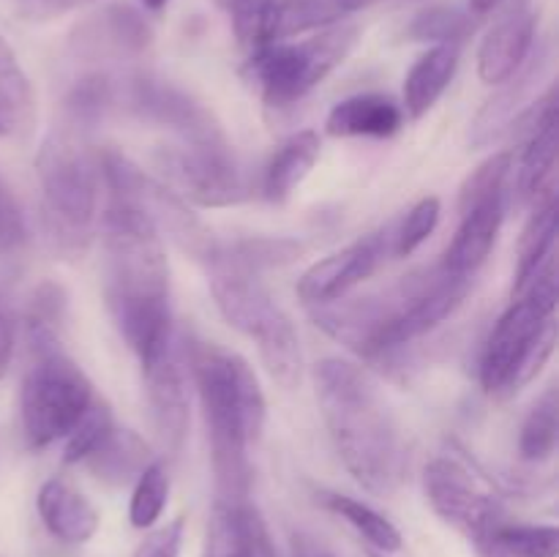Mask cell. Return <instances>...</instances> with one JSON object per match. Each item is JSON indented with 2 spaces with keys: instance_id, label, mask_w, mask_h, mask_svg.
<instances>
[{
  "instance_id": "1",
  "label": "cell",
  "mask_w": 559,
  "mask_h": 557,
  "mask_svg": "<svg viewBox=\"0 0 559 557\" xmlns=\"http://www.w3.org/2000/svg\"><path fill=\"white\" fill-rule=\"evenodd\" d=\"M104 304L140 366L175 344L169 309V262L151 218L123 197L109 194L102 213Z\"/></svg>"
},
{
  "instance_id": "2",
  "label": "cell",
  "mask_w": 559,
  "mask_h": 557,
  "mask_svg": "<svg viewBox=\"0 0 559 557\" xmlns=\"http://www.w3.org/2000/svg\"><path fill=\"white\" fill-rule=\"evenodd\" d=\"M317 404L338 459L364 489L391 497L409 470L407 442L377 382L360 366L325 358L314 369Z\"/></svg>"
},
{
  "instance_id": "3",
  "label": "cell",
  "mask_w": 559,
  "mask_h": 557,
  "mask_svg": "<svg viewBox=\"0 0 559 557\" xmlns=\"http://www.w3.org/2000/svg\"><path fill=\"white\" fill-rule=\"evenodd\" d=\"M211 442L216 500H246L251 489V451L262 440L267 402L249 360L200 342L189 353Z\"/></svg>"
},
{
  "instance_id": "4",
  "label": "cell",
  "mask_w": 559,
  "mask_h": 557,
  "mask_svg": "<svg viewBox=\"0 0 559 557\" xmlns=\"http://www.w3.org/2000/svg\"><path fill=\"white\" fill-rule=\"evenodd\" d=\"M557 257L546 262L502 311L480 355V386L508 399L540 375L557 342Z\"/></svg>"
},
{
  "instance_id": "5",
  "label": "cell",
  "mask_w": 559,
  "mask_h": 557,
  "mask_svg": "<svg viewBox=\"0 0 559 557\" xmlns=\"http://www.w3.org/2000/svg\"><path fill=\"white\" fill-rule=\"evenodd\" d=\"M36 175L49 249L69 260L82 257L91 249L98 222L104 186L98 151H91L76 129L52 131L36 156Z\"/></svg>"
},
{
  "instance_id": "6",
  "label": "cell",
  "mask_w": 559,
  "mask_h": 557,
  "mask_svg": "<svg viewBox=\"0 0 559 557\" xmlns=\"http://www.w3.org/2000/svg\"><path fill=\"white\" fill-rule=\"evenodd\" d=\"M207 268H211L213 300L224 320L243 336L254 339L267 375L278 386H298L300 371H304L298 331L287 311L273 300L271 289L262 284L260 273L218 260V257Z\"/></svg>"
},
{
  "instance_id": "7",
  "label": "cell",
  "mask_w": 559,
  "mask_h": 557,
  "mask_svg": "<svg viewBox=\"0 0 559 557\" xmlns=\"http://www.w3.org/2000/svg\"><path fill=\"white\" fill-rule=\"evenodd\" d=\"M358 25H331L300 42H271L251 49L243 74L273 109H287L328 80L358 44Z\"/></svg>"
},
{
  "instance_id": "8",
  "label": "cell",
  "mask_w": 559,
  "mask_h": 557,
  "mask_svg": "<svg viewBox=\"0 0 559 557\" xmlns=\"http://www.w3.org/2000/svg\"><path fill=\"white\" fill-rule=\"evenodd\" d=\"M93 382L60 344L31 349V366L22 377L20 418L33 451L66 440L93 404Z\"/></svg>"
},
{
  "instance_id": "9",
  "label": "cell",
  "mask_w": 559,
  "mask_h": 557,
  "mask_svg": "<svg viewBox=\"0 0 559 557\" xmlns=\"http://www.w3.org/2000/svg\"><path fill=\"white\" fill-rule=\"evenodd\" d=\"M513 173L511 153H495L480 167L469 173L459 191V222L456 235L448 244L440 265L459 278L475 282L484 262L489 260L497 244L508 211V178Z\"/></svg>"
},
{
  "instance_id": "10",
  "label": "cell",
  "mask_w": 559,
  "mask_h": 557,
  "mask_svg": "<svg viewBox=\"0 0 559 557\" xmlns=\"http://www.w3.org/2000/svg\"><path fill=\"white\" fill-rule=\"evenodd\" d=\"M98 167H102V183L107 194L134 202L151 218L162 238L167 235L180 251L211 265L222 244L205 227V222L191 213L189 202L180 200L167 183L142 173L131 158L118 151H98Z\"/></svg>"
},
{
  "instance_id": "11",
  "label": "cell",
  "mask_w": 559,
  "mask_h": 557,
  "mask_svg": "<svg viewBox=\"0 0 559 557\" xmlns=\"http://www.w3.org/2000/svg\"><path fill=\"white\" fill-rule=\"evenodd\" d=\"M162 183L180 200L202 208H227L249 200L251 186L235 158L229 140L175 142L153 153Z\"/></svg>"
},
{
  "instance_id": "12",
  "label": "cell",
  "mask_w": 559,
  "mask_h": 557,
  "mask_svg": "<svg viewBox=\"0 0 559 557\" xmlns=\"http://www.w3.org/2000/svg\"><path fill=\"white\" fill-rule=\"evenodd\" d=\"M115 109H123L142 123L162 126L180 142L227 140L222 123L183 87L151 74H129L115 80Z\"/></svg>"
},
{
  "instance_id": "13",
  "label": "cell",
  "mask_w": 559,
  "mask_h": 557,
  "mask_svg": "<svg viewBox=\"0 0 559 557\" xmlns=\"http://www.w3.org/2000/svg\"><path fill=\"white\" fill-rule=\"evenodd\" d=\"M426 500L442 522L453 524L475 546L489 544L500 524H506V508L491 491L478 484L462 462L437 457L424 470Z\"/></svg>"
},
{
  "instance_id": "14",
  "label": "cell",
  "mask_w": 559,
  "mask_h": 557,
  "mask_svg": "<svg viewBox=\"0 0 559 557\" xmlns=\"http://www.w3.org/2000/svg\"><path fill=\"white\" fill-rule=\"evenodd\" d=\"M391 240L393 227H382L369 235H360L358 240L347 244L344 249L317 260L300 276L298 298L309 309L347 298L358 284H364L366 278L380 271V265L391 254Z\"/></svg>"
},
{
  "instance_id": "15",
  "label": "cell",
  "mask_w": 559,
  "mask_h": 557,
  "mask_svg": "<svg viewBox=\"0 0 559 557\" xmlns=\"http://www.w3.org/2000/svg\"><path fill=\"white\" fill-rule=\"evenodd\" d=\"M538 33L533 0H511L478 47V74L486 85H502L530 60Z\"/></svg>"
},
{
  "instance_id": "16",
  "label": "cell",
  "mask_w": 559,
  "mask_h": 557,
  "mask_svg": "<svg viewBox=\"0 0 559 557\" xmlns=\"http://www.w3.org/2000/svg\"><path fill=\"white\" fill-rule=\"evenodd\" d=\"M527 123V145L516 173V194L524 205H533L544 194L555 191L557 145H559V118H557V91L549 87L538 104L519 118L516 126Z\"/></svg>"
},
{
  "instance_id": "17",
  "label": "cell",
  "mask_w": 559,
  "mask_h": 557,
  "mask_svg": "<svg viewBox=\"0 0 559 557\" xmlns=\"http://www.w3.org/2000/svg\"><path fill=\"white\" fill-rule=\"evenodd\" d=\"M153 42V31L142 11L129 3H109L93 11L71 33V47L82 58H131Z\"/></svg>"
},
{
  "instance_id": "18",
  "label": "cell",
  "mask_w": 559,
  "mask_h": 557,
  "mask_svg": "<svg viewBox=\"0 0 559 557\" xmlns=\"http://www.w3.org/2000/svg\"><path fill=\"white\" fill-rule=\"evenodd\" d=\"M142 377H145L153 426H156L164 448L180 453L186 435H189V382H186L183 358H180L178 347L173 344L153 364L142 366Z\"/></svg>"
},
{
  "instance_id": "19",
  "label": "cell",
  "mask_w": 559,
  "mask_h": 557,
  "mask_svg": "<svg viewBox=\"0 0 559 557\" xmlns=\"http://www.w3.org/2000/svg\"><path fill=\"white\" fill-rule=\"evenodd\" d=\"M205 557H278L265 517L251 500H216L207 522Z\"/></svg>"
},
{
  "instance_id": "20",
  "label": "cell",
  "mask_w": 559,
  "mask_h": 557,
  "mask_svg": "<svg viewBox=\"0 0 559 557\" xmlns=\"http://www.w3.org/2000/svg\"><path fill=\"white\" fill-rule=\"evenodd\" d=\"M38 517L49 535L69 546H82L96 535L98 511L80 489L63 478L44 481L36 497Z\"/></svg>"
},
{
  "instance_id": "21",
  "label": "cell",
  "mask_w": 559,
  "mask_h": 557,
  "mask_svg": "<svg viewBox=\"0 0 559 557\" xmlns=\"http://www.w3.org/2000/svg\"><path fill=\"white\" fill-rule=\"evenodd\" d=\"M404 126L402 104L393 102L382 93H358L328 112L325 131L331 137L353 140V137H371V140H388Z\"/></svg>"
},
{
  "instance_id": "22",
  "label": "cell",
  "mask_w": 559,
  "mask_h": 557,
  "mask_svg": "<svg viewBox=\"0 0 559 557\" xmlns=\"http://www.w3.org/2000/svg\"><path fill=\"white\" fill-rule=\"evenodd\" d=\"M544 58L538 55H530L527 63L516 71L508 82H502L500 93L491 96L486 102V107L475 115V120L469 123V145L480 147V145H489V142L500 140L502 131H511L513 123L519 120V112H522L524 102L530 98L533 93L535 82L540 80L544 74Z\"/></svg>"
},
{
  "instance_id": "23",
  "label": "cell",
  "mask_w": 559,
  "mask_h": 557,
  "mask_svg": "<svg viewBox=\"0 0 559 557\" xmlns=\"http://www.w3.org/2000/svg\"><path fill=\"white\" fill-rule=\"evenodd\" d=\"M459 58H462V47L459 44H435L426 49L413 69L404 76V104L402 109L407 112L409 120H420L426 112L435 109L442 93L453 82L459 69Z\"/></svg>"
},
{
  "instance_id": "24",
  "label": "cell",
  "mask_w": 559,
  "mask_h": 557,
  "mask_svg": "<svg viewBox=\"0 0 559 557\" xmlns=\"http://www.w3.org/2000/svg\"><path fill=\"white\" fill-rule=\"evenodd\" d=\"M320 153L322 140L311 129L298 131L289 140H284L271 156V162L265 164V169H262V197H267L271 202L287 200L309 178L314 164L320 162Z\"/></svg>"
},
{
  "instance_id": "25",
  "label": "cell",
  "mask_w": 559,
  "mask_h": 557,
  "mask_svg": "<svg viewBox=\"0 0 559 557\" xmlns=\"http://www.w3.org/2000/svg\"><path fill=\"white\" fill-rule=\"evenodd\" d=\"M557 233H559V205L557 189L533 202V216L519 238L516 251V273H513V293L524 287L540 268L557 254Z\"/></svg>"
},
{
  "instance_id": "26",
  "label": "cell",
  "mask_w": 559,
  "mask_h": 557,
  "mask_svg": "<svg viewBox=\"0 0 559 557\" xmlns=\"http://www.w3.org/2000/svg\"><path fill=\"white\" fill-rule=\"evenodd\" d=\"M151 448L136 431L115 426L102 446L85 459L87 470L107 486H126L140 478L142 470L151 464Z\"/></svg>"
},
{
  "instance_id": "27",
  "label": "cell",
  "mask_w": 559,
  "mask_h": 557,
  "mask_svg": "<svg viewBox=\"0 0 559 557\" xmlns=\"http://www.w3.org/2000/svg\"><path fill=\"white\" fill-rule=\"evenodd\" d=\"M36 118L31 80L16 60L14 49L0 36V140L20 137Z\"/></svg>"
},
{
  "instance_id": "28",
  "label": "cell",
  "mask_w": 559,
  "mask_h": 557,
  "mask_svg": "<svg viewBox=\"0 0 559 557\" xmlns=\"http://www.w3.org/2000/svg\"><path fill=\"white\" fill-rule=\"evenodd\" d=\"M317 500H320L331 513L342 517L360 538L369 541V546H374L382 555H391V552L402 549L404 541L396 524L388 517H382L380 511H374L371 506H366V502L355 500V497L349 495H342V491L328 489L317 491Z\"/></svg>"
},
{
  "instance_id": "29",
  "label": "cell",
  "mask_w": 559,
  "mask_h": 557,
  "mask_svg": "<svg viewBox=\"0 0 559 557\" xmlns=\"http://www.w3.org/2000/svg\"><path fill=\"white\" fill-rule=\"evenodd\" d=\"M66 293L60 284L41 282L33 289L25 309V336L27 349L60 342V331L66 322Z\"/></svg>"
},
{
  "instance_id": "30",
  "label": "cell",
  "mask_w": 559,
  "mask_h": 557,
  "mask_svg": "<svg viewBox=\"0 0 559 557\" xmlns=\"http://www.w3.org/2000/svg\"><path fill=\"white\" fill-rule=\"evenodd\" d=\"M478 25V16L469 9L459 5H429L418 11L413 22L407 25V38L413 42H431V44H459L469 38Z\"/></svg>"
},
{
  "instance_id": "31",
  "label": "cell",
  "mask_w": 559,
  "mask_h": 557,
  "mask_svg": "<svg viewBox=\"0 0 559 557\" xmlns=\"http://www.w3.org/2000/svg\"><path fill=\"white\" fill-rule=\"evenodd\" d=\"M66 118L74 129H91L109 109H115V80L107 74H87L66 96Z\"/></svg>"
},
{
  "instance_id": "32",
  "label": "cell",
  "mask_w": 559,
  "mask_h": 557,
  "mask_svg": "<svg viewBox=\"0 0 559 557\" xmlns=\"http://www.w3.org/2000/svg\"><path fill=\"white\" fill-rule=\"evenodd\" d=\"M557 388H549L527 413L519 435V453L524 462H546L557 448Z\"/></svg>"
},
{
  "instance_id": "33",
  "label": "cell",
  "mask_w": 559,
  "mask_h": 557,
  "mask_svg": "<svg viewBox=\"0 0 559 557\" xmlns=\"http://www.w3.org/2000/svg\"><path fill=\"white\" fill-rule=\"evenodd\" d=\"M169 500V473L167 464L153 459L140 478L134 481V491H131L129 502V519L136 530H151L153 524L162 519L164 508Z\"/></svg>"
},
{
  "instance_id": "34",
  "label": "cell",
  "mask_w": 559,
  "mask_h": 557,
  "mask_svg": "<svg viewBox=\"0 0 559 557\" xmlns=\"http://www.w3.org/2000/svg\"><path fill=\"white\" fill-rule=\"evenodd\" d=\"M489 544L511 557H557L559 530L555 524H500Z\"/></svg>"
},
{
  "instance_id": "35",
  "label": "cell",
  "mask_w": 559,
  "mask_h": 557,
  "mask_svg": "<svg viewBox=\"0 0 559 557\" xmlns=\"http://www.w3.org/2000/svg\"><path fill=\"white\" fill-rule=\"evenodd\" d=\"M442 216V202L440 197H420L404 218L399 222V227H393V240H391V254L396 257H409L420 249V246L429 240V235L435 233L437 224Z\"/></svg>"
},
{
  "instance_id": "36",
  "label": "cell",
  "mask_w": 559,
  "mask_h": 557,
  "mask_svg": "<svg viewBox=\"0 0 559 557\" xmlns=\"http://www.w3.org/2000/svg\"><path fill=\"white\" fill-rule=\"evenodd\" d=\"M115 429V418L112 410L104 399H93V404L87 407V413L82 415L80 424L74 426L69 437H66V448H63V462L69 464H80L102 446L104 437Z\"/></svg>"
},
{
  "instance_id": "37",
  "label": "cell",
  "mask_w": 559,
  "mask_h": 557,
  "mask_svg": "<svg viewBox=\"0 0 559 557\" xmlns=\"http://www.w3.org/2000/svg\"><path fill=\"white\" fill-rule=\"evenodd\" d=\"M27 244V222L14 191L0 175V254H16Z\"/></svg>"
},
{
  "instance_id": "38",
  "label": "cell",
  "mask_w": 559,
  "mask_h": 557,
  "mask_svg": "<svg viewBox=\"0 0 559 557\" xmlns=\"http://www.w3.org/2000/svg\"><path fill=\"white\" fill-rule=\"evenodd\" d=\"M183 530L186 519L175 517L173 522L162 524L158 530L147 533L140 541V546L134 549L131 557H180V546H183Z\"/></svg>"
},
{
  "instance_id": "39",
  "label": "cell",
  "mask_w": 559,
  "mask_h": 557,
  "mask_svg": "<svg viewBox=\"0 0 559 557\" xmlns=\"http://www.w3.org/2000/svg\"><path fill=\"white\" fill-rule=\"evenodd\" d=\"M14 344H16V315L11 306L9 295L0 289V380L9 371L11 358H14Z\"/></svg>"
},
{
  "instance_id": "40",
  "label": "cell",
  "mask_w": 559,
  "mask_h": 557,
  "mask_svg": "<svg viewBox=\"0 0 559 557\" xmlns=\"http://www.w3.org/2000/svg\"><path fill=\"white\" fill-rule=\"evenodd\" d=\"M293 557H336L331 546L322 544L320 538L309 533H295L293 535Z\"/></svg>"
},
{
  "instance_id": "41",
  "label": "cell",
  "mask_w": 559,
  "mask_h": 557,
  "mask_svg": "<svg viewBox=\"0 0 559 557\" xmlns=\"http://www.w3.org/2000/svg\"><path fill=\"white\" fill-rule=\"evenodd\" d=\"M31 3L36 11H47V14H52V11L71 9V5L82 3V0H31Z\"/></svg>"
},
{
  "instance_id": "42",
  "label": "cell",
  "mask_w": 559,
  "mask_h": 557,
  "mask_svg": "<svg viewBox=\"0 0 559 557\" xmlns=\"http://www.w3.org/2000/svg\"><path fill=\"white\" fill-rule=\"evenodd\" d=\"M502 3H506V0H469V11H473L475 16H486L495 9H500Z\"/></svg>"
},
{
  "instance_id": "43",
  "label": "cell",
  "mask_w": 559,
  "mask_h": 557,
  "mask_svg": "<svg viewBox=\"0 0 559 557\" xmlns=\"http://www.w3.org/2000/svg\"><path fill=\"white\" fill-rule=\"evenodd\" d=\"M254 3H260V0H216L218 9H224L227 14H238V11L249 9V5H254Z\"/></svg>"
},
{
  "instance_id": "44",
  "label": "cell",
  "mask_w": 559,
  "mask_h": 557,
  "mask_svg": "<svg viewBox=\"0 0 559 557\" xmlns=\"http://www.w3.org/2000/svg\"><path fill=\"white\" fill-rule=\"evenodd\" d=\"M478 552H480V557H511V555H506L502 549H497L495 544H480Z\"/></svg>"
},
{
  "instance_id": "45",
  "label": "cell",
  "mask_w": 559,
  "mask_h": 557,
  "mask_svg": "<svg viewBox=\"0 0 559 557\" xmlns=\"http://www.w3.org/2000/svg\"><path fill=\"white\" fill-rule=\"evenodd\" d=\"M142 5H145L147 11H153V14H158V11H164L167 9L169 3H173V0H140Z\"/></svg>"
},
{
  "instance_id": "46",
  "label": "cell",
  "mask_w": 559,
  "mask_h": 557,
  "mask_svg": "<svg viewBox=\"0 0 559 557\" xmlns=\"http://www.w3.org/2000/svg\"><path fill=\"white\" fill-rule=\"evenodd\" d=\"M371 557H382V555H371Z\"/></svg>"
}]
</instances>
